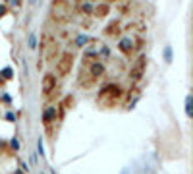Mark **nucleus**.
Segmentation results:
<instances>
[{
    "label": "nucleus",
    "mask_w": 193,
    "mask_h": 174,
    "mask_svg": "<svg viewBox=\"0 0 193 174\" xmlns=\"http://www.w3.org/2000/svg\"><path fill=\"white\" fill-rule=\"evenodd\" d=\"M122 97V87L120 85H116V83H110V85H106L104 89L98 93V103H104L106 101V105H114V101H118V99Z\"/></svg>",
    "instance_id": "nucleus-1"
},
{
    "label": "nucleus",
    "mask_w": 193,
    "mask_h": 174,
    "mask_svg": "<svg viewBox=\"0 0 193 174\" xmlns=\"http://www.w3.org/2000/svg\"><path fill=\"white\" fill-rule=\"evenodd\" d=\"M186 112L187 116H191V95H187V99H186Z\"/></svg>",
    "instance_id": "nucleus-13"
},
{
    "label": "nucleus",
    "mask_w": 193,
    "mask_h": 174,
    "mask_svg": "<svg viewBox=\"0 0 193 174\" xmlns=\"http://www.w3.org/2000/svg\"><path fill=\"white\" fill-rule=\"evenodd\" d=\"M44 58H47V62H54L58 58V43H54V41L44 43Z\"/></svg>",
    "instance_id": "nucleus-6"
},
{
    "label": "nucleus",
    "mask_w": 193,
    "mask_h": 174,
    "mask_svg": "<svg viewBox=\"0 0 193 174\" xmlns=\"http://www.w3.org/2000/svg\"><path fill=\"white\" fill-rule=\"evenodd\" d=\"M118 31H120V25H118V23L116 22H114V23H110V25L108 27H106V35H114V33H118Z\"/></svg>",
    "instance_id": "nucleus-11"
},
{
    "label": "nucleus",
    "mask_w": 193,
    "mask_h": 174,
    "mask_svg": "<svg viewBox=\"0 0 193 174\" xmlns=\"http://www.w3.org/2000/svg\"><path fill=\"white\" fill-rule=\"evenodd\" d=\"M64 2H66V0H64Z\"/></svg>",
    "instance_id": "nucleus-21"
},
{
    "label": "nucleus",
    "mask_w": 193,
    "mask_h": 174,
    "mask_svg": "<svg viewBox=\"0 0 193 174\" xmlns=\"http://www.w3.org/2000/svg\"><path fill=\"white\" fill-rule=\"evenodd\" d=\"M29 47H31V48H35V47H37V37H35V35H31V37H29Z\"/></svg>",
    "instance_id": "nucleus-16"
},
{
    "label": "nucleus",
    "mask_w": 193,
    "mask_h": 174,
    "mask_svg": "<svg viewBox=\"0 0 193 174\" xmlns=\"http://www.w3.org/2000/svg\"><path fill=\"white\" fill-rule=\"evenodd\" d=\"M56 89V76L54 74H44L43 76V95L48 97Z\"/></svg>",
    "instance_id": "nucleus-5"
},
{
    "label": "nucleus",
    "mask_w": 193,
    "mask_h": 174,
    "mask_svg": "<svg viewBox=\"0 0 193 174\" xmlns=\"http://www.w3.org/2000/svg\"><path fill=\"white\" fill-rule=\"evenodd\" d=\"M118 48H120L126 56H129L131 52H133V41H131V39H122L120 45H118Z\"/></svg>",
    "instance_id": "nucleus-9"
},
{
    "label": "nucleus",
    "mask_w": 193,
    "mask_h": 174,
    "mask_svg": "<svg viewBox=\"0 0 193 174\" xmlns=\"http://www.w3.org/2000/svg\"><path fill=\"white\" fill-rule=\"evenodd\" d=\"M79 10L83 14H89V12H93V8H91V4H79Z\"/></svg>",
    "instance_id": "nucleus-14"
},
{
    "label": "nucleus",
    "mask_w": 193,
    "mask_h": 174,
    "mask_svg": "<svg viewBox=\"0 0 193 174\" xmlns=\"http://www.w3.org/2000/svg\"><path fill=\"white\" fill-rule=\"evenodd\" d=\"M56 120V109L54 106H48L47 110H44V114H43V124L47 128H50V124Z\"/></svg>",
    "instance_id": "nucleus-8"
},
{
    "label": "nucleus",
    "mask_w": 193,
    "mask_h": 174,
    "mask_svg": "<svg viewBox=\"0 0 193 174\" xmlns=\"http://www.w3.org/2000/svg\"><path fill=\"white\" fill-rule=\"evenodd\" d=\"M108 10H110V8H108V4H106V2H102V4H98V6H97L93 12H95V16H97V18H104V16L108 14Z\"/></svg>",
    "instance_id": "nucleus-10"
},
{
    "label": "nucleus",
    "mask_w": 193,
    "mask_h": 174,
    "mask_svg": "<svg viewBox=\"0 0 193 174\" xmlns=\"http://www.w3.org/2000/svg\"><path fill=\"white\" fill-rule=\"evenodd\" d=\"M83 43H87V37H83V35H81L79 39H77V47H83Z\"/></svg>",
    "instance_id": "nucleus-17"
},
{
    "label": "nucleus",
    "mask_w": 193,
    "mask_h": 174,
    "mask_svg": "<svg viewBox=\"0 0 193 174\" xmlns=\"http://www.w3.org/2000/svg\"><path fill=\"white\" fill-rule=\"evenodd\" d=\"M95 81H97V80H95V77H91V74H89L85 68L79 72V80H77V83H79L81 87H91Z\"/></svg>",
    "instance_id": "nucleus-7"
},
{
    "label": "nucleus",
    "mask_w": 193,
    "mask_h": 174,
    "mask_svg": "<svg viewBox=\"0 0 193 174\" xmlns=\"http://www.w3.org/2000/svg\"><path fill=\"white\" fill-rule=\"evenodd\" d=\"M72 66H73V54L72 52H62L58 62H56V74L58 76H68Z\"/></svg>",
    "instance_id": "nucleus-3"
},
{
    "label": "nucleus",
    "mask_w": 193,
    "mask_h": 174,
    "mask_svg": "<svg viewBox=\"0 0 193 174\" xmlns=\"http://www.w3.org/2000/svg\"><path fill=\"white\" fill-rule=\"evenodd\" d=\"M0 83H2V77H0Z\"/></svg>",
    "instance_id": "nucleus-20"
},
{
    "label": "nucleus",
    "mask_w": 193,
    "mask_h": 174,
    "mask_svg": "<svg viewBox=\"0 0 193 174\" xmlns=\"http://www.w3.org/2000/svg\"><path fill=\"white\" fill-rule=\"evenodd\" d=\"M164 56H166V62H172V48L170 47L164 48Z\"/></svg>",
    "instance_id": "nucleus-15"
},
{
    "label": "nucleus",
    "mask_w": 193,
    "mask_h": 174,
    "mask_svg": "<svg viewBox=\"0 0 193 174\" xmlns=\"http://www.w3.org/2000/svg\"><path fill=\"white\" fill-rule=\"evenodd\" d=\"M50 14H52V19H56V22H66V19L70 18L68 2H64V0H54V2H52V8H50Z\"/></svg>",
    "instance_id": "nucleus-2"
},
{
    "label": "nucleus",
    "mask_w": 193,
    "mask_h": 174,
    "mask_svg": "<svg viewBox=\"0 0 193 174\" xmlns=\"http://www.w3.org/2000/svg\"><path fill=\"white\" fill-rule=\"evenodd\" d=\"M6 120H10V122H14V120H16V116L12 114V112H6Z\"/></svg>",
    "instance_id": "nucleus-18"
},
{
    "label": "nucleus",
    "mask_w": 193,
    "mask_h": 174,
    "mask_svg": "<svg viewBox=\"0 0 193 174\" xmlns=\"http://www.w3.org/2000/svg\"><path fill=\"white\" fill-rule=\"evenodd\" d=\"M0 76H2V80H12V77H14V70L12 68H4L2 72H0Z\"/></svg>",
    "instance_id": "nucleus-12"
},
{
    "label": "nucleus",
    "mask_w": 193,
    "mask_h": 174,
    "mask_svg": "<svg viewBox=\"0 0 193 174\" xmlns=\"http://www.w3.org/2000/svg\"><path fill=\"white\" fill-rule=\"evenodd\" d=\"M4 14H6V6H0V18H2Z\"/></svg>",
    "instance_id": "nucleus-19"
},
{
    "label": "nucleus",
    "mask_w": 193,
    "mask_h": 174,
    "mask_svg": "<svg viewBox=\"0 0 193 174\" xmlns=\"http://www.w3.org/2000/svg\"><path fill=\"white\" fill-rule=\"evenodd\" d=\"M145 68H147V56H139L137 62L131 66V72H129V77L133 81H139L145 74Z\"/></svg>",
    "instance_id": "nucleus-4"
}]
</instances>
